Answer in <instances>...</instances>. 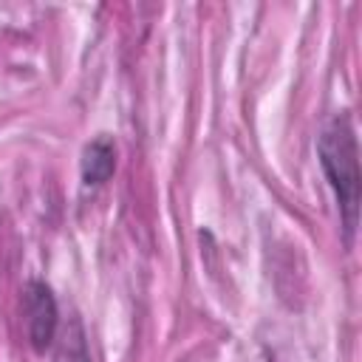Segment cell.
<instances>
[{
  "mask_svg": "<svg viewBox=\"0 0 362 362\" xmlns=\"http://www.w3.org/2000/svg\"><path fill=\"white\" fill-rule=\"evenodd\" d=\"M54 362H90L88 339L82 331V322L74 317L62 328V334L54 339Z\"/></svg>",
  "mask_w": 362,
  "mask_h": 362,
  "instance_id": "cell-4",
  "label": "cell"
},
{
  "mask_svg": "<svg viewBox=\"0 0 362 362\" xmlns=\"http://www.w3.org/2000/svg\"><path fill=\"white\" fill-rule=\"evenodd\" d=\"M320 167L334 189L345 240H354L359 223V144L348 116H334L317 136Z\"/></svg>",
  "mask_w": 362,
  "mask_h": 362,
  "instance_id": "cell-1",
  "label": "cell"
},
{
  "mask_svg": "<svg viewBox=\"0 0 362 362\" xmlns=\"http://www.w3.org/2000/svg\"><path fill=\"white\" fill-rule=\"evenodd\" d=\"M23 305H25V325H28L31 348L34 351H48L54 345L57 328H59V308H57V300H54L51 288L40 280H31L25 286Z\"/></svg>",
  "mask_w": 362,
  "mask_h": 362,
  "instance_id": "cell-2",
  "label": "cell"
},
{
  "mask_svg": "<svg viewBox=\"0 0 362 362\" xmlns=\"http://www.w3.org/2000/svg\"><path fill=\"white\" fill-rule=\"evenodd\" d=\"M79 170H82L85 187H102L116 170V144H113V139L110 136H96L93 141H88L85 150H82Z\"/></svg>",
  "mask_w": 362,
  "mask_h": 362,
  "instance_id": "cell-3",
  "label": "cell"
}]
</instances>
